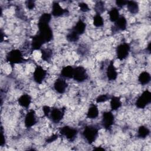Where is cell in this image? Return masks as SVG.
Returning a JSON list of instances; mask_svg holds the SVG:
<instances>
[{
    "label": "cell",
    "mask_w": 151,
    "mask_h": 151,
    "mask_svg": "<svg viewBox=\"0 0 151 151\" xmlns=\"http://www.w3.org/2000/svg\"><path fill=\"white\" fill-rule=\"evenodd\" d=\"M99 134V128L94 125H88L84 127L82 135L86 141L92 144L97 139Z\"/></svg>",
    "instance_id": "obj_1"
},
{
    "label": "cell",
    "mask_w": 151,
    "mask_h": 151,
    "mask_svg": "<svg viewBox=\"0 0 151 151\" xmlns=\"http://www.w3.org/2000/svg\"><path fill=\"white\" fill-rule=\"evenodd\" d=\"M38 34L45 42L50 41L53 37V33L49 24L38 22Z\"/></svg>",
    "instance_id": "obj_2"
},
{
    "label": "cell",
    "mask_w": 151,
    "mask_h": 151,
    "mask_svg": "<svg viewBox=\"0 0 151 151\" xmlns=\"http://www.w3.org/2000/svg\"><path fill=\"white\" fill-rule=\"evenodd\" d=\"M6 61L11 64H16L21 63L24 60L22 52L17 49L10 51L6 57Z\"/></svg>",
    "instance_id": "obj_3"
},
{
    "label": "cell",
    "mask_w": 151,
    "mask_h": 151,
    "mask_svg": "<svg viewBox=\"0 0 151 151\" xmlns=\"http://www.w3.org/2000/svg\"><path fill=\"white\" fill-rule=\"evenodd\" d=\"M151 102V93L149 90L144 91L137 98L135 104L139 109H144Z\"/></svg>",
    "instance_id": "obj_4"
},
{
    "label": "cell",
    "mask_w": 151,
    "mask_h": 151,
    "mask_svg": "<svg viewBox=\"0 0 151 151\" xmlns=\"http://www.w3.org/2000/svg\"><path fill=\"white\" fill-rule=\"evenodd\" d=\"M114 123V116L111 111H105L103 113L101 125L106 130H110Z\"/></svg>",
    "instance_id": "obj_5"
},
{
    "label": "cell",
    "mask_w": 151,
    "mask_h": 151,
    "mask_svg": "<svg viewBox=\"0 0 151 151\" xmlns=\"http://www.w3.org/2000/svg\"><path fill=\"white\" fill-rule=\"evenodd\" d=\"M60 133L68 140L73 141L78 134V130L77 129L69 126H64L61 128Z\"/></svg>",
    "instance_id": "obj_6"
},
{
    "label": "cell",
    "mask_w": 151,
    "mask_h": 151,
    "mask_svg": "<svg viewBox=\"0 0 151 151\" xmlns=\"http://www.w3.org/2000/svg\"><path fill=\"white\" fill-rule=\"evenodd\" d=\"M130 47L129 44L123 42L119 44L116 48V55L119 60H123L126 59L129 54Z\"/></svg>",
    "instance_id": "obj_7"
},
{
    "label": "cell",
    "mask_w": 151,
    "mask_h": 151,
    "mask_svg": "<svg viewBox=\"0 0 151 151\" xmlns=\"http://www.w3.org/2000/svg\"><path fill=\"white\" fill-rule=\"evenodd\" d=\"M88 78L86 70L82 66H78L74 68L73 79L77 82H83Z\"/></svg>",
    "instance_id": "obj_8"
},
{
    "label": "cell",
    "mask_w": 151,
    "mask_h": 151,
    "mask_svg": "<svg viewBox=\"0 0 151 151\" xmlns=\"http://www.w3.org/2000/svg\"><path fill=\"white\" fill-rule=\"evenodd\" d=\"M64 115V109H58L57 107H54L51 109V111L50 113L49 118L51 120L55 123H59L63 118Z\"/></svg>",
    "instance_id": "obj_9"
},
{
    "label": "cell",
    "mask_w": 151,
    "mask_h": 151,
    "mask_svg": "<svg viewBox=\"0 0 151 151\" xmlns=\"http://www.w3.org/2000/svg\"><path fill=\"white\" fill-rule=\"evenodd\" d=\"M47 76V71L40 65H37L33 73V78L35 82L41 84Z\"/></svg>",
    "instance_id": "obj_10"
},
{
    "label": "cell",
    "mask_w": 151,
    "mask_h": 151,
    "mask_svg": "<svg viewBox=\"0 0 151 151\" xmlns=\"http://www.w3.org/2000/svg\"><path fill=\"white\" fill-rule=\"evenodd\" d=\"M67 87V83L62 77L57 78L54 83V89L59 94H63L65 93Z\"/></svg>",
    "instance_id": "obj_11"
},
{
    "label": "cell",
    "mask_w": 151,
    "mask_h": 151,
    "mask_svg": "<svg viewBox=\"0 0 151 151\" xmlns=\"http://www.w3.org/2000/svg\"><path fill=\"white\" fill-rule=\"evenodd\" d=\"M37 122V118L34 110H30L25 114L24 118V124L27 128L32 127Z\"/></svg>",
    "instance_id": "obj_12"
},
{
    "label": "cell",
    "mask_w": 151,
    "mask_h": 151,
    "mask_svg": "<svg viewBox=\"0 0 151 151\" xmlns=\"http://www.w3.org/2000/svg\"><path fill=\"white\" fill-rule=\"evenodd\" d=\"M106 76L108 80L110 81L115 80L117 77V71L114 65V61L113 60L110 61L107 67Z\"/></svg>",
    "instance_id": "obj_13"
},
{
    "label": "cell",
    "mask_w": 151,
    "mask_h": 151,
    "mask_svg": "<svg viewBox=\"0 0 151 151\" xmlns=\"http://www.w3.org/2000/svg\"><path fill=\"white\" fill-rule=\"evenodd\" d=\"M67 10L63 8L60 4L57 2H54L52 5V10H51V15L55 17H61L66 12H67Z\"/></svg>",
    "instance_id": "obj_14"
},
{
    "label": "cell",
    "mask_w": 151,
    "mask_h": 151,
    "mask_svg": "<svg viewBox=\"0 0 151 151\" xmlns=\"http://www.w3.org/2000/svg\"><path fill=\"white\" fill-rule=\"evenodd\" d=\"M45 42L42 39V38L38 34H36L32 38V41L31 42V47L32 50H38L41 49V47Z\"/></svg>",
    "instance_id": "obj_15"
},
{
    "label": "cell",
    "mask_w": 151,
    "mask_h": 151,
    "mask_svg": "<svg viewBox=\"0 0 151 151\" xmlns=\"http://www.w3.org/2000/svg\"><path fill=\"white\" fill-rule=\"evenodd\" d=\"M127 20L123 16L120 17L114 22V27L117 31H124L127 28Z\"/></svg>",
    "instance_id": "obj_16"
},
{
    "label": "cell",
    "mask_w": 151,
    "mask_h": 151,
    "mask_svg": "<svg viewBox=\"0 0 151 151\" xmlns=\"http://www.w3.org/2000/svg\"><path fill=\"white\" fill-rule=\"evenodd\" d=\"M18 102L21 107L28 108L31 103V97L27 94H22L18 99Z\"/></svg>",
    "instance_id": "obj_17"
},
{
    "label": "cell",
    "mask_w": 151,
    "mask_h": 151,
    "mask_svg": "<svg viewBox=\"0 0 151 151\" xmlns=\"http://www.w3.org/2000/svg\"><path fill=\"white\" fill-rule=\"evenodd\" d=\"M99 114V110L97 105L91 104L87 111V117L90 119H94L98 117Z\"/></svg>",
    "instance_id": "obj_18"
},
{
    "label": "cell",
    "mask_w": 151,
    "mask_h": 151,
    "mask_svg": "<svg viewBox=\"0 0 151 151\" xmlns=\"http://www.w3.org/2000/svg\"><path fill=\"white\" fill-rule=\"evenodd\" d=\"M74 69V68L71 65L64 67L61 71V77L64 78H73Z\"/></svg>",
    "instance_id": "obj_19"
},
{
    "label": "cell",
    "mask_w": 151,
    "mask_h": 151,
    "mask_svg": "<svg viewBox=\"0 0 151 151\" xmlns=\"http://www.w3.org/2000/svg\"><path fill=\"white\" fill-rule=\"evenodd\" d=\"M86 23L82 21L81 19H79L72 29L74 31H76L78 35H82L86 30Z\"/></svg>",
    "instance_id": "obj_20"
},
{
    "label": "cell",
    "mask_w": 151,
    "mask_h": 151,
    "mask_svg": "<svg viewBox=\"0 0 151 151\" xmlns=\"http://www.w3.org/2000/svg\"><path fill=\"white\" fill-rule=\"evenodd\" d=\"M150 74L147 71L142 72L138 77V81L142 85H146L149 84L150 81Z\"/></svg>",
    "instance_id": "obj_21"
},
{
    "label": "cell",
    "mask_w": 151,
    "mask_h": 151,
    "mask_svg": "<svg viewBox=\"0 0 151 151\" xmlns=\"http://www.w3.org/2000/svg\"><path fill=\"white\" fill-rule=\"evenodd\" d=\"M110 108L111 111H115L119 109L122 106L120 99L119 97L112 96L110 97Z\"/></svg>",
    "instance_id": "obj_22"
},
{
    "label": "cell",
    "mask_w": 151,
    "mask_h": 151,
    "mask_svg": "<svg viewBox=\"0 0 151 151\" xmlns=\"http://www.w3.org/2000/svg\"><path fill=\"white\" fill-rule=\"evenodd\" d=\"M127 8L128 11L132 14H136L139 12V7L137 2L134 1H127Z\"/></svg>",
    "instance_id": "obj_23"
},
{
    "label": "cell",
    "mask_w": 151,
    "mask_h": 151,
    "mask_svg": "<svg viewBox=\"0 0 151 151\" xmlns=\"http://www.w3.org/2000/svg\"><path fill=\"white\" fill-rule=\"evenodd\" d=\"M109 15L110 21L114 22L120 17V13L119 9L116 7H113L109 11Z\"/></svg>",
    "instance_id": "obj_24"
},
{
    "label": "cell",
    "mask_w": 151,
    "mask_h": 151,
    "mask_svg": "<svg viewBox=\"0 0 151 151\" xmlns=\"http://www.w3.org/2000/svg\"><path fill=\"white\" fill-rule=\"evenodd\" d=\"M150 134L149 129L145 126H140L137 130V136L141 139H145Z\"/></svg>",
    "instance_id": "obj_25"
},
{
    "label": "cell",
    "mask_w": 151,
    "mask_h": 151,
    "mask_svg": "<svg viewBox=\"0 0 151 151\" xmlns=\"http://www.w3.org/2000/svg\"><path fill=\"white\" fill-rule=\"evenodd\" d=\"M52 56V51L50 48H44L41 50V58L45 61L51 60Z\"/></svg>",
    "instance_id": "obj_26"
},
{
    "label": "cell",
    "mask_w": 151,
    "mask_h": 151,
    "mask_svg": "<svg viewBox=\"0 0 151 151\" xmlns=\"http://www.w3.org/2000/svg\"><path fill=\"white\" fill-rule=\"evenodd\" d=\"M79 37H80V35H78L76 31H74L73 29H71V31L68 33L66 37L67 40L69 42H73L78 41V40H79Z\"/></svg>",
    "instance_id": "obj_27"
},
{
    "label": "cell",
    "mask_w": 151,
    "mask_h": 151,
    "mask_svg": "<svg viewBox=\"0 0 151 151\" xmlns=\"http://www.w3.org/2000/svg\"><path fill=\"white\" fill-rule=\"evenodd\" d=\"M93 25L96 27H101L104 25V19L100 14H97L93 17Z\"/></svg>",
    "instance_id": "obj_28"
},
{
    "label": "cell",
    "mask_w": 151,
    "mask_h": 151,
    "mask_svg": "<svg viewBox=\"0 0 151 151\" xmlns=\"http://www.w3.org/2000/svg\"><path fill=\"white\" fill-rule=\"evenodd\" d=\"M94 10L97 14H102L104 11V4L103 1H97L94 5Z\"/></svg>",
    "instance_id": "obj_29"
},
{
    "label": "cell",
    "mask_w": 151,
    "mask_h": 151,
    "mask_svg": "<svg viewBox=\"0 0 151 151\" xmlns=\"http://www.w3.org/2000/svg\"><path fill=\"white\" fill-rule=\"evenodd\" d=\"M51 14L48 13H44L42 14L38 19V22L49 24L51 19Z\"/></svg>",
    "instance_id": "obj_30"
},
{
    "label": "cell",
    "mask_w": 151,
    "mask_h": 151,
    "mask_svg": "<svg viewBox=\"0 0 151 151\" xmlns=\"http://www.w3.org/2000/svg\"><path fill=\"white\" fill-rule=\"evenodd\" d=\"M109 99H110V97L108 95H107V94H101V95L99 96L96 98V101L97 103H103V102L106 101Z\"/></svg>",
    "instance_id": "obj_31"
},
{
    "label": "cell",
    "mask_w": 151,
    "mask_h": 151,
    "mask_svg": "<svg viewBox=\"0 0 151 151\" xmlns=\"http://www.w3.org/2000/svg\"><path fill=\"white\" fill-rule=\"evenodd\" d=\"M78 6L80 10L83 12H86L90 10L88 5L85 2H80L78 4Z\"/></svg>",
    "instance_id": "obj_32"
},
{
    "label": "cell",
    "mask_w": 151,
    "mask_h": 151,
    "mask_svg": "<svg viewBox=\"0 0 151 151\" xmlns=\"http://www.w3.org/2000/svg\"><path fill=\"white\" fill-rule=\"evenodd\" d=\"M25 5L28 9L31 10L34 8L35 4V2L33 1H27L25 2Z\"/></svg>",
    "instance_id": "obj_33"
},
{
    "label": "cell",
    "mask_w": 151,
    "mask_h": 151,
    "mask_svg": "<svg viewBox=\"0 0 151 151\" xmlns=\"http://www.w3.org/2000/svg\"><path fill=\"white\" fill-rule=\"evenodd\" d=\"M127 1H124V0H117L116 1V5L121 8L122 7H123L124 5H126L127 4Z\"/></svg>",
    "instance_id": "obj_34"
},
{
    "label": "cell",
    "mask_w": 151,
    "mask_h": 151,
    "mask_svg": "<svg viewBox=\"0 0 151 151\" xmlns=\"http://www.w3.org/2000/svg\"><path fill=\"white\" fill-rule=\"evenodd\" d=\"M51 109L49 106H44L43 107L42 110H43V112H44V115H45L46 117H49L50 113V111H51Z\"/></svg>",
    "instance_id": "obj_35"
},
{
    "label": "cell",
    "mask_w": 151,
    "mask_h": 151,
    "mask_svg": "<svg viewBox=\"0 0 151 151\" xmlns=\"http://www.w3.org/2000/svg\"><path fill=\"white\" fill-rule=\"evenodd\" d=\"M57 138H58V135H57V134H53V135H52L51 136L49 137L47 139V143L52 142L55 141Z\"/></svg>",
    "instance_id": "obj_36"
},
{
    "label": "cell",
    "mask_w": 151,
    "mask_h": 151,
    "mask_svg": "<svg viewBox=\"0 0 151 151\" xmlns=\"http://www.w3.org/2000/svg\"><path fill=\"white\" fill-rule=\"evenodd\" d=\"M1 146H2L5 143V137H4V135L3 134V132L2 131L1 132Z\"/></svg>",
    "instance_id": "obj_37"
},
{
    "label": "cell",
    "mask_w": 151,
    "mask_h": 151,
    "mask_svg": "<svg viewBox=\"0 0 151 151\" xmlns=\"http://www.w3.org/2000/svg\"><path fill=\"white\" fill-rule=\"evenodd\" d=\"M94 150H104L105 149L103 147H96L94 149Z\"/></svg>",
    "instance_id": "obj_38"
},
{
    "label": "cell",
    "mask_w": 151,
    "mask_h": 151,
    "mask_svg": "<svg viewBox=\"0 0 151 151\" xmlns=\"http://www.w3.org/2000/svg\"><path fill=\"white\" fill-rule=\"evenodd\" d=\"M150 42L148 44V45H147V49H148V51H149V52H150Z\"/></svg>",
    "instance_id": "obj_39"
}]
</instances>
